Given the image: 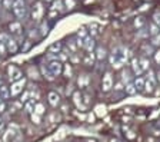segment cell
Instances as JSON below:
<instances>
[{
	"instance_id": "cell-1",
	"label": "cell",
	"mask_w": 160,
	"mask_h": 142,
	"mask_svg": "<svg viewBox=\"0 0 160 142\" xmlns=\"http://www.w3.org/2000/svg\"><path fill=\"white\" fill-rule=\"evenodd\" d=\"M127 56H129V53H127V49L124 46L114 47L112 55H110V65H112L114 69H120L126 63Z\"/></svg>"
},
{
	"instance_id": "cell-2",
	"label": "cell",
	"mask_w": 160,
	"mask_h": 142,
	"mask_svg": "<svg viewBox=\"0 0 160 142\" xmlns=\"http://www.w3.org/2000/svg\"><path fill=\"white\" fill-rule=\"evenodd\" d=\"M13 12L16 14V17L19 19H24L27 14V6H26V2L24 0H14L13 2Z\"/></svg>"
},
{
	"instance_id": "cell-3",
	"label": "cell",
	"mask_w": 160,
	"mask_h": 142,
	"mask_svg": "<svg viewBox=\"0 0 160 142\" xmlns=\"http://www.w3.org/2000/svg\"><path fill=\"white\" fill-rule=\"evenodd\" d=\"M47 69H49L50 73L56 78V76H59V75L63 72V65L60 63L59 60H52L50 63H47Z\"/></svg>"
},
{
	"instance_id": "cell-4",
	"label": "cell",
	"mask_w": 160,
	"mask_h": 142,
	"mask_svg": "<svg viewBox=\"0 0 160 142\" xmlns=\"http://www.w3.org/2000/svg\"><path fill=\"white\" fill-rule=\"evenodd\" d=\"M24 85H26V81H24V79H19V81L13 82L12 88H10V95H12V96H16V95H19L20 92L23 91Z\"/></svg>"
},
{
	"instance_id": "cell-5",
	"label": "cell",
	"mask_w": 160,
	"mask_h": 142,
	"mask_svg": "<svg viewBox=\"0 0 160 142\" xmlns=\"http://www.w3.org/2000/svg\"><path fill=\"white\" fill-rule=\"evenodd\" d=\"M7 73H9V79L12 82H16L19 81V79H22V72H20V69L17 68V66H9L7 68Z\"/></svg>"
},
{
	"instance_id": "cell-6",
	"label": "cell",
	"mask_w": 160,
	"mask_h": 142,
	"mask_svg": "<svg viewBox=\"0 0 160 142\" xmlns=\"http://www.w3.org/2000/svg\"><path fill=\"white\" fill-rule=\"evenodd\" d=\"M154 88H156V82H154L153 73L150 72V73H149V78H147V81H144V91L149 92V93H152V92L154 91Z\"/></svg>"
},
{
	"instance_id": "cell-7",
	"label": "cell",
	"mask_w": 160,
	"mask_h": 142,
	"mask_svg": "<svg viewBox=\"0 0 160 142\" xmlns=\"http://www.w3.org/2000/svg\"><path fill=\"white\" fill-rule=\"evenodd\" d=\"M42 14H43V4L36 3L33 6V10H32V17H33L34 20H40V19H42Z\"/></svg>"
},
{
	"instance_id": "cell-8",
	"label": "cell",
	"mask_w": 160,
	"mask_h": 142,
	"mask_svg": "<svg viewBox=\"0 0 160 142\" xmlns=\"http://www.w3.org/2000/svg\"><path fill=\"white\" fill-rule=\"evenodd\" d=\"M112 86H113V78H112V73H106L103 78V91L104 92H109L110 89H112Z\"/></svg>"
},
{
	"instance_id": "cell-9",
	"label": "cell",
	"mask_w": 160,
	"mask_h": 142,
	"mask_svg": "<svg viewBox=\"0 0 160 142\" xmlns=\"http://www.w3.org/2000/svg\"><path fill=\"white\" fill-rule=\"evenodd\" d=\"M132 68H133V71L136 75H142L144 72L143 68H142V65H140L139 59H133V60H132Z\"/></svg>"
},
{
	"instance_id": "cell-10",
	"label": "cell",
	"mask_w": 160,
	"mask_h": 142,
	"mask_svg": "<svg viewBox=\"0 0 160 142\" xmlns=\"http://www.w3.org/2000/svg\"><path fill=\"white\" fill-rule=\"evenodd\" d=\"M49 102L52 106H57L60 102V96L56 93V92H50L49 93Z\"/></svg>"
},
{
	"instance_id": "cell-11",
	"label": "cell",
	"mask_w": 160,
	"mask_h": 142,
	"mask_svg": "<svg viewBox=\"0 0 160 142\" xmlns=\"http://www.w3.org/2000/svg\"><path fill=\"white\" fill-rule=\"evenodd\" d=\"M83 47L86 49L87 52H92V50H93V47H94V40L92 39V37L87 36L86 39L83 40Z\"/></svg>"
},
{
	"instance_id": "cell-12",
	"label": "cell",
	"mask_w": 160,
	"mask_h": 142,
	"mask_svg": "<svg viewBox=\"0 0 160 142\" xmlns=\"http://www.w3.org/2000/svg\"><path fill=\"white\" fill-rule=\"evenodd\" d=\"M10 32L13 34H16V36H19L20 33H22V24L17 23V22H14V23H10Z\"/></svg>"
},
{
	"instance_id": "cell-13",
	"label": "cell",
	"mask_w": 160,
	"mask_h": 142,
	"mask_svg": "<svg viewBox=\"0 0 160 142\" xmlns=\"http://www.w3.org/2000/svg\"><path fill=\"white\" fill-rule=\"evenodd\" d=\"M6 49H7V52H10V53H14V52L17 50V45L12 37H10V40L6 43Z\"/></svg>"
},
{
	"instance_id": "cell-14",
	"label": "cell",
	"mask_w": 160,
	"mask_h": 142,
	"mask_svg": "<svg viewBox=\"0 0 160 142\" xmlns=\"http://www.w3.org/2000/svg\"><path fill=\"white\" fill-rule=\"evenodd\" d=\"M10 96V89L4 85H0V98L2 99H7Z\"/></svg>"
},
{
	"instance_id": "cell-15",
	"label": "cell",
	"mask_w": 160,
	"mask_h": 142,
	"mask_svg": "<svg viewBox=\"0 0 160 142\" xmlns=\"http://www.w3.org/2000/svg\"><path fill=\"white\" fill-rule=\"evenodd\" d=\"M134 88H136V91H137V92L143 91V89H144V79L137 78L136 81H134Z\"/></svg>"
},
{
	"instance_id": "cell-16",
	"label": "cell",
	"mask_w": 160,
	"mask_h": 142,
	"mask_svg": "<svg viewBox=\"0 0 160 142\" xmlns=\"http://www.w3.org/2000/svg\"><path fill=\"white\" fill-rule=\"evenodd\" d=\"M149 33H150V36H157V34L160 33V27L157 26L156 23H152L150 24V30H149Z\"/></svg>"
},
{
	"instance_id": "cell-17",
	"label": "cell",
	"mask_w": 160,
	"mask_h": 142,
	"mask_svg": "<svg viewBox=\"0 0 160 142\" xmlns=\"http://www.w3.org/2000/svg\"><path fill=\"white\" fill-rule=\"evenodd\" d=\"M36 108V103H34V101H29L26 103V112L27 113H33V109Z\"/></svg>"
},
{
	"instance_id": "cell-18",
	"label": "cell",
	"mask_w": 160,
	"mask_h": 142,
	"mask_svg": "<svg viewBox=\"0 0 160 142\" xmlns=\"http://www.w3.org/2000/svg\"><path fill=\"white\" fill-rule=\"evenodd\" d=\"M42 72H43V75H44V76H46L47 79H49V81H53V79H54V76H53V75H52V73H50V71H49V69H47V66H46V65H44L43 68H42Z\"/></svg>"
},
{
	"instance_id": "cell-19",
	"label": "cell",
	"mask_w": 160,
	"mask_h": 142,
	"mask_svg": "<svg viewBox=\"0 0 160 142\" xmlns=\"http://www.w3.org/2000/svg\"><path fill=\"white\" fill-rule=\"evenodd\" d=\"M126 92L129 95H134L136 93V88H134V83H127V86H126Z\"/></svg>"
},
{
	"instance_id": "cell-20",
	"label": "cell",
	"mask_w": 160,
	"mask_h": 142,
	"mask_svg": "<svg viewBox=\"0 0 160 142\" xmlns=\"http://www.w3.org/2000/svg\"><path fill=\"white\" fill-rule=\"evenodd\" d=\"M97 55H96V58L97 59H104V56H106V50H104L103 47H97Z\"/></svg>"
},
{
	"instance_id": "cell-21",
	"label": "cell",
	"mask_w": 160,
	"mask_h": 142,
	"mask_svg": "<svg viewBox=\"0 0 160 142\" xmlns=\"http://www.w3.org/2000/svg\"><path fill=\"white\" fill-rule=\"evenodd\" d=\"M36 111H34V113H37V115H43V112H44V106L42 105V103H37L36 105Z\"/></svg>"
},
{
	"instance_id": "cell-22",
	"label": "cell",
	"mask_w": 160,
	"mask_h": 142,
	"mask_svg": "<svg viewBox=\"0 0 160 142\" xmlns=\"http://www.w3.org/2000/svg\"><path fill=\"white\" fill-rule=\"evenodd\" d=\"M140 60V65H142V68H143V71H147V69H149V60H147V59H139Z\"/></svg>"
},
{
	"instance_id": "cell-23",
	"label": "cell",
	"mask_w": 160,
	"mask_h": 142,
	"mask_svg": "<svg viewBox=\"0 0 160 142\" xmlns=\"http://www.w3.org/2000/svg\"><path fill=\"white\" fill-rule=\"evenodd\" d=\"M153 19H154V23L160 27V12H156V13L153 14Z\"/></svg>"
},
{
	"instance_id": "cell-24",
	"label": "cell",
	"mask_w": 160,
	"mask_h": 142,
	"mask_svg": "<svg viewBox=\"0 0 160 142\" xmlns=\"http://www.w3.org/2000/svg\"><path fill=\"white\" fill-rule=\"evenodd\" d=\"M52 9H53V10H62V2H54Z\"/></svg>"
},
{
	"instance_id": "cell-25",
	"label": "cell",
	"mask_w": 160,
	"mask_h": 142,
	"mask_svg": "<svg viewBox=\"0 0 160 142\" xmlns=\"http://www.w3.org/2000/svg\"><path fill=\"white\" fill-rule=\"evenodd\" d=\"M50 50L52 52H59L60 50V43H53L50 46Z\"/></svg>"
},
{
	"instance_id": "cell-26",
	"label": "cell",
	"mask_w": 160,
	"mask_h": 142,
	"mask_svg": "<svg viewBox=\"0 0 160 142\" xmlns=\"http://www.w3.org/2000/svg\"><path fill=\"white\" fill-rule=\"evenodd\" d=\"M7 52V49H6V45L3 43V42L0 40V55H4Z\"/></svg>"
},
{
	"instance_id": "cell-27",
	"label": "cell",
	"mask_w": 160,
	"mask_h": 142,
	"mask_svg": "<svg viewBox=\"0 0 160 142\" xmlns=\"http://www.w3.org/2000/svg\"><path fill=\"white\" fill-rule=\"evenodd\" d=\"M86 63H87V65H92V63H93V56H92V53L87 55V58H86Z\"/></svg>"
},
{
	"instance_id": "cell-28",
	"label": "cell",
	"mask_w": 160,
	"mask_h": 142,
	"mask_svg": "<svg viewBox=\"0 0 160 142\" xmlns=\"http://www.w3.org/2000/svg\"><path fill=\"white\" fill-rule=\"evenodd\" d=\"M39 116L37 113H32V119H33V122H36V124H39Z\"/></svg>"
},
{
	"instance_id": "cell-29",
	"label": "cell",
	"mask_w": 160,
	"mask_h": 142,
	"mask_svg": "<svg viewBox=\"0 0 160 142\" xmlns=\"http://www.w3.org/2000/svg\"><path fill=\"white\" fill-rule=\"evenodd\" d=\"M143 23H144L143 17H139V19H136V26H142Z\"/></svg>"
},
{
	"instance_id": "cell-30",
	"label": "cell",
	"mask_w": 160,
	"mask_h": 142,
	"mask_svg": "<svg viewBox=\"0 0 160 142\" xmlns=\"http://www.w3.org/2000/svg\"><path fill=\"white\" fill-rule=\"evenodd\" d=\"M154 59H156V62L160 65V50L156 52V55H154Z\"/></svg>"
},
{
	"instance_id": "cell-31",
	"label": "cell",
	"mask_w": 160,
	"mask_h": 142,
	"mask_svg": "<svg viewBox=\"0 0 160 142\" xmlns=\"http://www.w3.org/2000/svg\"><path fill=\"white\" fill-rule=\"evenodd\" d=\"M154 45H160V33L154 36Z\"/></svg>"
},
{
	"instance_id": "cell-32",
	"label": "cell",
	"mask_w": 160,
	"mask_h": 142,
	"mask_svg": "<svg viewBox=\"0 0 160 142\" xmlns=\"http://www.w3.org/2000/svg\"><path fill=\"white\" fill-rule=\"evenodd\" d=\"M66 3H67V7H69V6H73L74 2H73V0H66Z\"/></svg>"
},
{
	"instance_id": "cell-33",
	"label": "cell",
	"mask_w": 160,
	"mask_h": 142,
	"mask_svg": "<svg viewBox=\"0 0 160 142\" xmlns=\"http://www.w3.org/2000/svg\"><path fill=\"white\" fill-rule=\"evenodd\" d=\"M4 128V121L2 118H0V131H2V129Z\"/></svg>"
},
{
	"instance_id": "cell-34",
	"label": "cell",
	"mask_w": 160,
	"mask_h": 142,
	"mask_svg": "<svg viewBox=\"0 0 160 142\" xmlns=\"http://www.w3.org/2000/svg\"><path fill=\"white\" fill-rule=\"evenodd\" d=\"M4 108H6V105H4V102H2V103H0V112H3Z\"/></svg>"
},
{
	"instance_id": "cell-35",
	"label": "cell",
	"mask_w": 160,
	"mask_h": 142,
	"mask_svg": "<svg viewBox=\"0 0 160 142\" xmlns=\"http://www.w3.org/2000/svg\"><path fill=\"white\" fill-rule=\"evenodd\" d=\"M157 79H159V82H160V71H159V73H157Z\"/></svg>"
},
{
	"instance_id": "cell-36",
	"label": "cell",
	"mask_w": 160,
	"mask_h": 142,
	"mask_svg": "<svg viewBox=\"0 0 160 142\" xmlns=\"http://www.w3.org/2000/svg\"><path fill=\"white\" fill-rule=\"evenodd\" d=\"M0 85H3V79H2V76H0Z\"/></svg>"
},
{
	"instance_id": "cell-37",
	"label": "cell",
	"mask_w": 160,
	"mask_h": 142,
	"mask_svg": "<svg viewBox=\"0 0 160 142\" xmlns=\"http://www.w3.org/2000/svg\"><path fill=\"white\" fill-rule=\"evenodd\" d=\"M112 142H120L119 139H112Z\"/></svg>"
},
{
	"instance_id": "cell-38",
	"label": "cell",
	"mask_w": 160,
	"mask_h": 142,
	"mask_svg": "<svg viewBox=\"0 0 160 142\" xmlns=\"http://www.w3.org/2000/svg\"><path fill=\"white\" fill-rule=\"evenodd\" d=\"M2 102H3V99H2V98H0V103H2Z\"/></svg>"
},
{
	"instance_id": "cell-39",
	"label": "cell",
	"mask_w": 160,
	"mask_h": 142,
	"mask_svg": "<svg viewBox=\"0 0 160 142\" xmlns=\"http://www.w3.org/2000/svg\"><path fill=\"white\" fill-rule=\"evenodd\" d=\"M46 2H52V0H46Z\"/></svg>"
},
{
	"instance_id": "cell-40",
	"label": "cell",
	"mask_w": 160,
	"mask_h": 142,
	"mask_svg": "<svg viewBox=\"0 0 160 142\" xmlns=\"http://www.w3.org/2000/svg\"><path fill=\"white\" fill-rule=\"evenodd\" d=\"M89 142H94V141H89Z\"/></svg>"
}]
</instances>
